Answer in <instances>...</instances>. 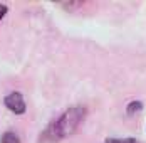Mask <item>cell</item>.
<instances>
[{
    "instance_id": "obj_3",
    "label": "cell",
    "mask_w": 146,
    "mask_h": 143,
    "mask_svg": "<svg viewBox=\"0 0 146 143\" xmlns=\"http://www.w3.org/2000/svg\"><path fill=\"white\" fill-rule=\"evenodd\" d=\"M143 110V103L141 101H131L128 106H126V113L129 114V116H133L134 113H138V111H141Z\"/></svg>"
},
{
    "instance_id": "obj_4",
    "label": "cell",
    "mask_w": 146,
    "mask_h": 143,
    "mask_svg": "<svg viewBox=\"0 0 146 143\" xmlns=\"http://www.w3.org/2000/svg\"><path fill=\"white\" fill-rule=\"evenodd\" d=\"M2 143H20V140L14 131H5L2 135Z\"/></svg>"
},
{
    "instance_id": "obj_1",
    "label": "cell",
    "mask_w": 146,
    "mask_h": 143,
    "mask_svg": "<svg viewBox=\"0 0 146 143\" xmlns=\"http://www.w3.org/2000/svg\"><path fill=\"white\" fill-rule=\"evenodd\" d=\"M88 116V110L84 106H72L59 114L56 120H52L47 128L42 131L39 142L40 143H57L67 136L74 135L77 128L82 125V121Z\"/></svg>"
},
{
    "instance_id": "obj_2",
    "label": "cell",
    "mask_w": 146,
    "mask_h": 143,
    "mask_svg": "<svg viewBox=\"0 0 146 143\" xmlns=\"http://www.w3.org/2000/svg\"><path fill=\"white\" fill-rule=\"evenodd\" d=\"M3 104L7 106L9 111H12L14 114H24L25 110H27L25 101H24V96H22V93H19V91L9 93V94L3 98Z\"/></svg>"
},
{
    "instance_id": "obj_6",
    "label": "cell",
    "mask_w": 146,
    "mask_h": 143,
    "mask_svg": "<svg viewBox=\"0 0 146 143\" xmlns=\"http://www.w3.org/2000/svg\"><path fill=\"white\" fill-rule=\"evenodd\" d=\"M7 12H9V7H7L3 2H0V20H2L5 15H7Z\"/></svg>"
},
{
    "instance_id": "obj_5",
    "label": "cell",
    "mask_w": 146,
    "mask_h": 143,
    "mask_svg": "<svg viewBox=\"0 0 146 143\" xmlns=\"http://www.w3.org/2000/svg\"><path fill=\"white\" fill-rule=\"evenodd\" d=\"M104 143H139L136 138H108Z\"/></svg>"
}]
</instances>
